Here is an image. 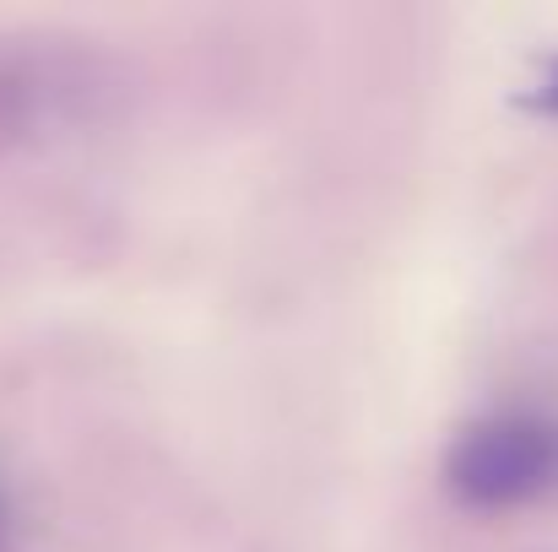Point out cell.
I'll use <instances>...</instances> for the list:
<instances>
[{
	"mask_svg": "<svg viewBox=\"0 0 558 552\" xmlns=\"http://www.w3.org/2000/svg\"><path fill=\"white\" fill-rule=\"evenodd\" d=\"M439 482L461 510L515 515L558 499V412L510 401L466 417L439 455Z\"/></svg>",
	"mask_w": 558,
	"mask_h": 552,
	"instance_id": "obj_1",
	"label": "cell"
},
{
	"mask_svg": "<svg viewBox=\"0 0 558 552\" xmlns=\"http://www.w3.org/2000/svg\"><path fill=\"white\" fill-rule=\"evenodd\" d=\"M521 103H526L532 114H543V120H558V54L537 71V82L521 93Z\"/></svg>",
	"mask_w": 558,
	"mask_h": 552,
	"instance_id": "obj_2",
	"label": "cell"
},
{
	"mask_svg": "<svg viewBox=\"0 0 558 552\" xmlns=\"http://www.w3.org/2000/svg\"><path fill=\"white\" fill-rule=\"evenodd\" d=\"M0 526H5V504H0Z\"/></svg>",
	"mask_w": 558,
	"mask_h": 552,
	"instance_id": "obj_3",
	"label": "cell"
}]
</instances>
